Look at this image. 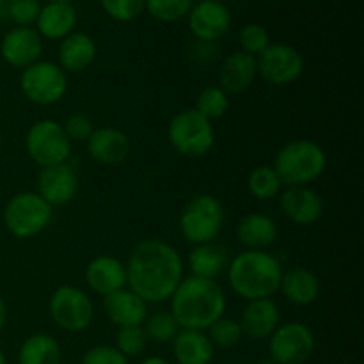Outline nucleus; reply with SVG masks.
Listing matches in <instances>:
<instances>
[{
  "label": "nucleus",
  "mask_w": 364,
  "mask_h": 364,
  "mask_svg": "<svg viewBox=\"0 0 364 364\" xmlns=\"http://www.w3.org/2000/svg\"><path fill=\"white\" fill-rule=\"evenodd\" d=\"M127 267V287L146 304H162L183 281L180 252L160 238H146L132 249Z\"/></svg>",
  "instance_id": "nucleus-1"
},
{
  "label": "nucleus",
  "mask_w": 364,
  "mask_h": 364,
  "mask_svg": "<svg viewBox=\"0 0 364 364\" xmlns=\"http://www.w3.org/2000/svg\"><path fill=\"white\" fill-rule=\"evenodd\" d=\"M171 315L180 329L208 331L226 313V294L215 279L183 277L171 295Z\"/></svg>",
  "instance_id": "nucleus-2"
},
{
  "label": "nucleus",
  "mask_w": 364,
  "mask_h": 364,
  "mask_svg": "<svg viewBox=\"0 0 364 364\" xmlns=\"http://www.w3.org/2000/svg\"><path fill=\"white\" fill-rule=\"evenodd\" d=\"M228 283L244 301L272 299L279 291L283 265L267 251H244L230 259Z\"/></svg>",
  "instance_id": "nucleus-3"
},
{
  "label": "nucleus",
  "mask_w": 364,
  "mask_h": 364,
  "mask_svg": "<svg viewBox=\"0 0 364 364\" xmlns=\"http://www.w3.org/2000/svg\"><path fill=\"white\" fill-rule=\"evenodd\" d=\"M272 167L287 187H308L323 174L327 155L318 142L297 139L277 151Z\"/></svg>",
  "instance_id": "nucleus-4"
},
{
  "label": "nucleus",
  "mask_w": 364,
  "mask_h": 364,
  "mask_svg": "<svg viewBox=\"0 0 364 364\" xmlns=\"http://www.w3.org/2000/svg\"><path fill=\"white\" fill-rule=\"evenodd\" d=\"M224 226V206L215 196H194L183 206L178 228L185 242L192 245L212 244Z\"/></svg>",
  "instance_id": "nucleus-5"
},
{
  "label": "nucleus",
  "mask_w": 364,
  "mask_h": 364,
  "mask_svg": "<svg viewBox=\"0 0 364 364\" xmlns=\"http://www.w3.org/2000/svg\"><path fill=\"white\" fill-rule=\"evenodd\" d=\"M53 208L38 192H18L4 206V226L14 238L38 237L52 223Z\"/></svg>",
  "instance_id": "nucleus-6"
},
{
  "label": "nucleus",
  "mask_w": 364,
  "mask_h": 364,
  "mask_svg": "<svg viewBox=\"0 0 364 364\" xmlns=\"http://www.w3.org/2000/svg\"><path fill=\"white\" fill-rule=\"evenodd\" d=\"M167 139L178 155L185 159H201L212 151L215 144V130L212 121L194 109H187L171 117Z\"/></svg>",
  "instance_id": "nucleus-7"
},
{
  "label": "nucleus",
  "mask_w": 364,
  "mask_h": 364,
  "mask_svg": "<svg viewBox=\"0 0 364 364\" xmlns=\"http://www.w3.org/2000/svg\"><path fill=\"white\" fill-rule=\"evenodd\" d=\"M71 144L63 124L53 119H39L25 135V149L36 166L50 167L64 164L71 156Z\"/></svg>",
  "instance_id": "nucleus-8"
},
{
  "label": "nucleus",
  "mask_w": 364,
  "mask_h": 364,
  "mask_svg": "<svg viewBox=\"0 0 364 364\" xmlns=\"http://www.w3.org/2000/svg\"><path fill=\"white\" fill-rule=\"evenodd\" d=\"M48 311L52 322L71 334L84 333L95 320V304L91 297L73 284H63L53 291Z\"/></svg>",
  "instance_id": "nucleus-9"
},
{
  "label": "nucleus",
  "mask_w": 364,
  "mask_h": 364,
  "mask_svg": "<svg viewBox=\"0 0 364 364\" xmlns=\"http://www.w3.org/2000/svg\"><path fill=\"white\" fill-rule=\"evenodd\" d=\"M20 89L31 103L41 107L55 105L68 91V75L59 64L38 60L21 70Z\"/></svg>",
  "instance_id": "nucleus-10"
},
{
  "label": "nucleus",
  "mask_w": 364,
  "mask_h": 364,
  "mask_svg": "<svg viewBox=\"0 0 364 364\" xmlns=\"http://www.w3.org/2000/svg\"><path fill=\"white\" fill-rule=\"evenodd\" d=\"M256 70L267 84L274 87H287L295 84L304 73V57L287 43H270L256 57Z\"/></svg>",
  "instance_id": "nucleus-11"
},
{
  "label": "nucleus",
  "mask_w": 364,
  "mask_h": 364,
  "mask_svg": "<svg viewBox=\"0 0 364 364\" xmlns=\"http://www.w3.org/2000/svg\"><path fill=\"white\" fill-rule=\"evenodd\" d=\"M315 334L306 323H279L269 338V358L277 364H304L315 352Z\"/></svg>",
  "instance_id": "nucleus-12"
},
{
  "label": "nucleus",
  "mask_w": 364,
  "mask_h": 364,
  "mask_svg": "<svg viewBox=\"0 0 364 364\" xmlns=\"http://www.w3.org/2000/svg\"><path fill=\"white\" fill-rule=\"evenodd\" d=\"M36 192L50 206H64L75 199L78 192V176L68 162L43 167L36 180Z\"/></svg>",
  "instance_id": "nucleus-13"
},
{
  "label": "nucleus",
  "mask_w": 364,
  "mask_h": 364,
  "mask_svg": "<svg viewBox=\"0 0 364 364\" xmlns=\"http://www.w3.org/2000/svg\"><path fill=\"white\" fill-rule=\"evenodd\" d=\"M43 53V38L34 27H14L0 41V57L16 70L38 63Z\"/></svg>",
  "instance_id": "nucleus-14"
},
{
  "label": "nucleus",
  "mask_w": 364,
  "mask_h": 364,
  "mask_svg": "<svg viewBox=\"0 0 364 364\" xmlns=\"http://www.w3.org/2000/svg\"><path fill=\"white\" fill-rule=\"evenodd\" d=\"M187 18L188 28L198 41L215 43L231 27V13L223 2H198Z\"/></svg>",
  "instance_id": "nucleus-15"
},
{
  "label": "nucleus",
  "mask_w": 364,
  "mask_h": 364,
  "mask_svg": "<svg viewBox=\"0 0 364 364\" xmlns=\"http://www.w3.org/2000/svg\"><path fill=\"white\" fill-rule=\"evenodd\" d=\"M89 156L103 166H117L130 155V139L123 130L114 127L95 128L85 142Z\"/></svg>",
  "instance_id": "nucleus-16"
},
{
  "label": "nucleus",
  "mask_w": 364,
  "mask_h": 364,
  "mask_svg": "<svg viewBox=\"0 0 364 364\" xmlns=\"http://www.w3.org/2000/svg\"><path fill=\"white\" fill-rule=\"evenodd\" d=\"M279 206L283 215L297 226H311L323 212L322 198L309 187H288L281 192Z\"/></svg>",
  "instance_id": "nucleus-17"
},
{
  "label": "nucleus",
  "mask_w": 364,
  "mask_h": 364,
  "mask_svg": "<svg viewBox=\"0 0 364 364\" xmlns=\"http://www.w3.org/2000/svg\"><path fill=\"white\" fill-rule=\"evenodd\" d=\"M85 283L100 297L127 288V267L110 255H100L85 267Z\"/></svg>",
  "instance_id": "nucleus-18"
},
{
  "label": "nucleus",
  "mask_w": 364,
  "mask_h": 364,
  "mask_svg": "<svg viewBox=\"0 0 364 364\" xmlns=\"http://www.w3.org/2000/svg\"><path fill=\"white\" fill-rule=\"evenodd\" d=\"M238 323L244 336L255 341L269 340L281 323L279 306L272 299H258V301L247 302Z\"/></svg>",
  "instance_id": "nucleus-19"
},
{
  "label": "nucleus",
  "mask_w": 364,
  "mask_h": 364,
  "mask_svg": "<svg viewBox=\"0 0 364 364\" xmlns=\"http://www.w3.org/2000/svg\"><path fill=\"white\" fill-rule=\"evenodd\" d=\"M103 313L116 327H139L148 318V304L127 287L103 297Z\"/></svg>",
  "instance_id": "nucleus-20"
},
{
  "label": "nucleus",
  "mask_w": 364,
  "mask_h": 364,
  "mask_svg": "<svg viewBox=\"0 0 364 364\" xmlns=\"http://www.w3.org/2000/svg\"><path fill=\"white\" fill-rule=\"evenodd\" d=\"M78 14L71 2H46L41 6L36 20V31L41 38L52 41H63L66 36L75 32Z\"/></svg>",
  "instance_id": "nucleus-21"
},
{
  "label": "nucleus",
  "mask_w": 364,
  "mask_h": 364,
  "mask_svg": "<svg viewBox=\"0 0 364 364\" xmlns=\"http://www.w3.org/2000/svg\"><path fill=\"white\" fill-rule=\"evenodd\" d=\"M258 70H256V57L245 52H233L224 59L219 71V87L228 95H240L247 91L255 82Z\"/></svg>",
  "instance_id": "nucleus-22"
},
{
  "label": "nucleus",
  "mask_w": 364,
  "mask_h": 364,
  "mask_svg": "<svg viewBox=\"0 0 364 364\" xmlns=\"http://www.w3.org/2000/svg\"><path fill=\"white\" fill-rule=\"evenodd\" d=\"M59 66L64 73H80L96 59V43L85 32H71L59 45Z\"/></svg>",
  "instance_id": "nucleus-23"
},
{
  "label": "nucleus",
  "mask_w": 364,
  "mask_h": 364,
  "mask_svg": "<svg viewBox=\"0 0 364 364\" xmlns=\"http://www.w3.org/2000/svg\"><path fill=\"white\" fill-rule=\"evenodd\" d=\"M279 291L295 306H311L320 297V281L315 272L306 267L283 270Z\"/></svg>",
  "instance_id": "nucleus-24"
},
{
  "label": "nucleus",
  "mask_w": 364,
  "mask_h": 364,
  "mask_svg": "<svg viewBox=\"0 0 364 364\" xmlns=\"http://www.w3.org/2000/svg\"><path fill=\"white\" fill-rule=\"evenodd\" d=\"M171 347L178 364H210L215 355V348L205 331L180 329Z\"/></svg>",
  "instance_id": "nucleus-25"
},
{
  "label": "nucleus",
  "mask_w": 364,
  "mask_h": 364,
  "mask_svg": "<svg viewBox=\"0 0 364 364\" xmlns=\"http://www.w3.org/2000/svg\"><path fill=\"white\" fill-rule=\"evenodd\" d=\"M237 238L247 251H267L277 238L276 220L265 213H249L238 223Z\"/></svg>",
  "instance_id": "nucleus-26"
},
{
  "label": "nucleus",
  "mask_w": 364,
  "mask_h": 364,
  "mask_svg": "<svg viewBox=\"0 0 364 364\" xmlns=\"http://www.w3.org/2000/svg\"><path fill=\"white\" fill-rule=\"evenodd\" d=\"M230 265L228 252L223 247L212 244L194 245L188 252V269L192 276L201 279H217Z\"/></svg>",
  "instance_id": "nucleus-27"
},
{
  "label": "nucleus",
  "mask_w": 364,
  "mask_h": 364,
  "mask_svg": "<svg viewBox=\"0 0 364 364\" xmlns=\"http://www.w3.org/2000/svg\"><path fill=\"white\" fill-rule=\"evenodd\" d=\"M18 364H63L59 341L46 333L32 334L20 345Z\"/></svg>",
  "instance_id": "nucleus-28"
},
{
  "label": "nucleus",
  "mask_w": 364,
  "mask_h": 364,
  "mask_svg": "<svg viewBox=\"0 0 364 364\" xmlns=\"http://www.w3.org/2000/svg\"><path fill=\"white\" fill-rule=\"evenodd\" d=\"M281 188H283V183L272 166L255 167L247 178V191L258 201H270L277 198L281 194Z\"/></svg>",
  "instance_id": "nucleus-29"
},
{
  "label": "nucleus",
  "mask_w": 364,
  "mask_h": 364,
  "mask_svg": "<svg viewBox=\"0 0 364 364\" xmlns=\"http://www.w3.org/2000/svg\"><path fill=\"white\" fill-rule=\"evenodd\" d=\"M142 329H144L148 341L156 345L171 343L180 333V326L171 315V311H156L153 315H148V318L142 323Z\"/></svg>",
  "instance_id": "nucleus-30"
},
{
  "label": "nucleus",
  "mask_w": 364,
  "mask_h": 364,
  "mask_svg": "<svg viewBox=\"0 0 364 364\" xmlns=\"http://www.w3.org/2000/svg\"><path fill=\"white\" fill-rule=\"evenodd\" d=\"M230 109V95L219 85H208L196 98L194 110L208 121L220 119Z\"/></svg>",
  "instance_id": "nucleus-31"
},
{
  "label": "nucleus",
  "mask_w": 364,
  "mask_h": 364,
  "mask_svg": "<svg viewBox=\"0 0 364 364\" xmlns=\"http://www.w3.org/2000/svg\"><path fill=\"white\" fill-rule=\"evenodd\" d=\"M208 338L212 341L213 348L228 350V348H233L240 343L244 333H242L238 320L223 316V318H219L215 323L208 327Z\"/></svg>",
  "instance_id": "nucleus-32"
},
{
  "label": "nucleus",
  "mask_w": 364,
  "mask_h": 364,
  "mask_svg": "<svg viewBox=\"0 0 364 364\" xmlns=\"http://www.w3.org/2000/svg\"><path fill=\"white\" fill-rule=\"evenodd\" d=\"M194 0H146V11L155 20L174 23L191 13Z\"/></svg>",
  "instance_id": "nucleus-33"
},
{
  "label": "nucleus",
  "mask_w": 364,
  "mask_h": 364,
  "mask_svg": "<svg viewBox=\"0 0 364 364\" xmlns=\"http://www.w3.org/2000/svg\"><path fill=\"white\" fill-rule=\"evenodd\" d=\"M114 347L121 352L127 359L137 358L148 347V338H146L142 326L139 327H117L116 345Z\"/></svg>",
  "instance_id": "nucleus-34"
},
{
  "label": "nucleus",
  "mask_w": 364,
  "mask_h": 364,
  "mask_svg": "<svg viewBox=\"0 0 364 364\" xmlns=\"http://www.w3.org/2000/svg\"><path fill=\"white\" fill-rule=\"evenodd\" d=\"M238 41H240L242 52L249 53L252 57H258L270 45V34L263 25L249 23L240 31Z\"/></svg>",
  "instance_id": "nucleus-35"
},
{
  "label": "nucleus",
  "mask_w": 364,
  "mask_h": 364,
  "mask_svg": "<svg viewBox=\"0 0 364 364\" xmlns=\"http://www.w3.org/2000/svg\"><path fill=\"white\" fill-rule=\"evenodd\" d=\"M103 11L116 21H132L146 9V0H100Z\"/></svg>",
  "instance_id": "nucleus-36"
},
{
  "label": "nucleus",
  "mask_w": 364,
  "mask_h": 364,
  "mask_svg": "<svg viewBox=\"0 0 364 364\" xmlns=\"http://www.w3.org/2000/svg\"><path fill=\"white\" fill-rule=\"evenodd\" d=\"M41 0H9L7 16L16 27H32L41 11Z\"/></svg>",
  "instance_id": "nucleus-37"
},
{
  "label": "nucleus",
  "mask_w": 364,
  "mask_h": 364,
  "mask_svg": "<svg viewBox=\"0 0 364 364\" xmlns=\"http://www.w3.org/2000/svg\"><path fill=\"white\" fill-rule=\"evenodd\" d=\"M63 128L71 142H87V139L95 132V123L87 114L73 112L64 121Z\"/></svg>",
  "instance_id": "nucleus-38"
},
{
  "label": "nucleus",
  "mask_w": 364,
  "mask_h": 364,
  "mask_svg": "<svg viewBox=\"0 0 364 364\" xmlns=\"http://www.w3.org/2000/svg\"><path fill=\"white\" fill-rule=\"evenodd\" d=\"M80 364H128V359L116 347L96 345L85 352Z\"/></svg>",
  "instance_id": "nucleus-39"
},
{
  "label": "nucleus",
  "mask_w": 364,
  "mask_h": 364,
  "mask_svg": "<svg viewBox=\"0 0 364 364\" xmlns=\"http://www.w3.org/2000/svg\"><path fill=\"white\" fill-rule=\"evenodd\" d=\"M217 48L215 43L208 41H198L194 46H192V57L199 63H210V60L215 59Z\"/></svg>",
  "instance_id": "nucleus-40"
},
{
  "label": "nucleus",
  "mask_w": 364,
  "mask_h": 364,
  "mask_svg": "<svg viewBox=\"0 0 364 364\" xmlns=\"http://www.w3.org/2000/svg\"><path fill=\"white\" fill-rule=\"evenodd\" d=\"M7 316H9V313H7V304H6V301H4L2 295H0V331L6 327Z\"/></svg>",
  "instance_id": "nucleus-41"
},
{
  "label": "nucleus",
  "mask_w": 364,
  "mask_h": 364,
  "mask_svg": "<svg viewBox=\"0 0 364 364\" xmlns=\"http://www.w3.org/2000/svg\"><path fill=\"white\" fill-rule=\"evenodd\" d=\"M141 364H171L167 359L160 358V355H151V358H146L144 361H141Z\"/></svg>",
  "instance_id": "nucleus-42"
},
{
  "label": "nucleus",
  "mask_w": 364,
  "mask_h": 364,
  "mask_svg": "<svg viewBox=\"0 0 364 364\" xmlns=\"http://www.w3.org/2000/svg\"><path fill=\"white\" fill-rule=\"evenodd\" d=\"M7 4H9V0H0V20L7 16Z\"/></svg>",
  "instance_id": "nucleus-43"
},
{
  "label": "nucleus",
  "mask_w": 364,
  "mask_h": 364,
  "mask_svg": "<svg viewBox=\"0 0 364 364\" xmlns=\"http://www.w3.org/2000/svg\"><path fill=\"white\" fill-rule=\"evenodd\" d=\"M0 364H7L6 352H4V348H2V347H0Z\"/></svg>",
  "instance_id": "nucleus-44"
},
{
  "label": "nucleus",
  "mask_w": 364,
  "mask_h": 364,
  "mask_svg": "<svg viewBox=\"0 0 364 364\" xmlns=\"http://www.w3.org/2000/svg\"><path fill=\"white\" fill-rule=\"evenodd\" d=\"M256 364H277V363L272 361V359H270V358H267V359H262V361H258Z\"/></svg>",
  "instance_id": "nucleus-45"
},
{
  "label": "nucleus",
  "mask_w": 364,
  "mask_h": 364,
  "mask_svg": "<svg viewBox=\"0 0 364 364\" xmlns=\"http://www.w3.org/2000/svg\"><path fill=\"white\" fill-rule=\"evenodd\" d=\"M48 2H71L73 4V0H48Z\"/></svg>",
  "instance_id": "nucleus-46"
},
{
  "label": "nucleus",
  "mask_w": 364,
  "mask_h": 364,
  "mask_svg": "<svg viewBox=\"0 0 364 364\" xmlns=\"http://www.w3.org/2000/svg\"><path fill=\"white\" fill-rule=\"evenodd\" d=\"M199 2H220V0H199Z\"/></svg>",
  "instance_id": "nucleus-47"
},
{
  "label": "nucleus",
  "mask_w": 364,
  "mask_h": 364,
  "mask_svg": "<svg viewBox=\"0 0 364 364\" xmlns=\"http://www.w3.org/2000/svg\"><path fill=\"white\" fill-rule=\"evenodd\" d=\"M2 142H4V139H2V134H0V148H2Z\"/></svg>",
  "instance_id": "nucleus-48"
},
{
  "label": "nucleus",
  "mask_w": 364,
  "mask_h": 364,
  "mask_svg": "<svg viewBox=\"0 0 364 364\" xmlns=\"http://www.w3.org/2000/svg\"><path fill=\"white\" fill-rule=\"evenodd\" d=\"M68 364H75V363H68Z\"/></svg>",
  "instance_id": "nucleus-49"
}]
</instances>
